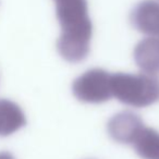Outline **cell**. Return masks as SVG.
Instances as JSON below:
<instances>
[{"label":"cell","mask_w":159,"mask_h":159,"mask_svg":"<svg viewBox=\"0 0 159 159\" xmlns=\"http://www.w3.org/2000/svg\"><path fill=\"white\" fill-rule=\"evenodd\" d=\"M134 60L142 72L159 79V37L142 39L134 48Z\"/></svg>","instance_id":"cell-6"},{"label":"cell","mask_w":159,"mask_h":159,"mask_svg":"<svg viewBox=\"0 0 159 159\" xmlns=\"http://www.w3.org/2000/svg\"><path fill=\"white\" fill-rule=\"evenodd\" d=\"M130 20L139 33L159 37V1L143 0L132 10Z\"/></svg>","instance_id":"cell-5"},{"label":"cell","mask_w":159,"mask_h":159,"mask_svg":"<svg viewBox=\"0 0 159 159\" xmlns=\"http://www.w3.org/2000/svg\"><path fill=\"white\" fill-rule=\"evenodd\" d=\"M0 159H16V158L9 152H0Z\"/></svg>","instance_id":"cell-9"},{"label":"cell","mask_w":159,"mask_h":159,"mask_svg":"<svg viewBox=\"0 0 159 159\" xmlns=\"http://www.w3.org/2000/svg\"><path fill=\"white\" fill-rule=\"evenodd\" d=\"M59 21L60 37L57 49L69 62H81L89 56L93 36V24L87 0H53Z\"/></svg>","instance_id":"cell-1"},{"label":"cell","mask_w":159,"mask_h":159,"mask_svg":"<svg viewBox=\"0 0 159 159\" xmlns=\"http://www.w3.org/2000/svg\"><path fill=\"white\" fill-rule=\"evenodd\" d=\"M26 124L21 107L9 99H0V136H9Z\"/></svg>","instance_id":"cell-7"},{"label":"cell","mask_w":159,"mask_h":159,"mask_svg":"<svg viewBox=\"0 0 159 159\" xmlns=\"http://www.w3.org/2000/svg\"><path fill=\"white\" fill-rule=\"evenodd\" d=\"M144 128L145 124L139 116L131 111L117 113L109 120L107 125L111 139L118 143L126 145H133Z\"/></svg>","instance_id":"cell-4"},{"label":"cell","mask_w":159,"mask_h":159,"mask_svg":"<svg viewBox=\"0 0 159 159\" xmlns=\"http://www.w3.org/2000/svg\"><path fill=\"white\" fill-rule=\"evenodd\" d=\"M133 147L141 158L159 159V132L145 126L133 143Z\"/></svg>","instance_id":"cell-8"},{"label":"cell","mask_w":159,"mask_h":159,"mask_svg":"<svg viewBox=\"0 0 159 159\" xmlns=\"http://www.w3.org/2000/svg\"><path fill=\"white\" fill-rule=\"evenodd\" d=\"M112 97L134 108H144L159 100V79L148 73L111 74Z\"/></svg>","instance_id":"cell-2"},{"label":"cell","mask_w":159,"mask_h":159,"mask_svg":"<svg viewBox=\"0 0 159 159\" xmlns=\"http://www.w3.org/2000/svg\"><path fill=\"white\" fill-rule=\"evenodd\" d=\"M73 95L80 102L87 104H102L112 97L111 74L104 69L86 71L72 84Z\"/></svg>","instance_id":"cell-3"}]
</instances>
